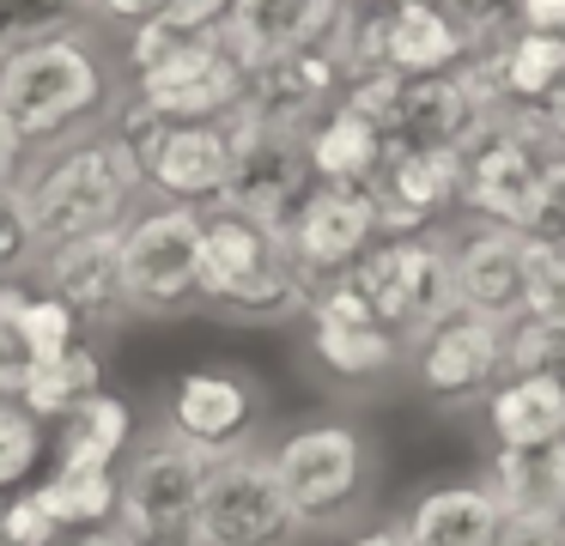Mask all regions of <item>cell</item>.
I'll return each instance as SVG.
<instances>
[{"label":"cell","instance_id":"6da1fadb","mask_svg":"<svg viewBox=\"0 0 565 546\" xmlns=\"http://www.w3.org/2000/svg\"><path fill=\"white\" fill-rule=\"evenodd\" d=\"M140 194L147 189H140L135 152H128L110 128L62 140L50 158L25 164V176H19V201H25L38 255L55 249V243H67V237L116 231L140 206Z\"/></svg>","mask_w":565,"mask_h":546},{"label":"cell","instance_id":"7a4b0ae2","mask_svg":"<svg viewBox=\"0 0 565 546\" xmlns=\"http://www.w3.org/2000/svg\"><path fill=\"white\" fill-rule=\"evenodd\" d=\"M310 291H317L310 274L292 261L274 225H256L225 206H201L195 303H213L232 322H286V315H305Z\"/></svg>","mask_w":565,"mask_h":546},{"label":"cell","instance_id":"3957f363","mask_svg":"<svg viewBox=\"0 0 565 546\" xmlns=\"http://www.w3.org/2000/svg\"><path fill=\"white\" fill-rule=\"evenodd\" d=\"M104 97H110V67H104V49L86 24L25 43L0 61V109L31 152L79 133L104 109Z\"/></svg>","mask_w":565,"mask_h":546},{"label":"cell","instance_id":"277c9868","mask_svg":"<svg viewBox=\"0 0 565 546\" xmlns=\"http://www.w3.org/2000/svg\"><path fill=\"white\" fill-rule=\"evenodd\" d=\"M207 449L159 431L135 437L116 461V540L122 546H201L195 504L207 480Z\"/></svg>","mask_w":565,"mask_h":546},{"label":"cell","instance_id":"5b68a950","mask_svg":"<svg viewBox=\"0 0 565 546\" xmlns=\"http://www.w3.org/2000/svg\"><path fill=\"white\" fill-rule=\"evenodd\" d=\"M268 468L280 480L286 504L298 510L305 534H334L359 516L371 492V437L347 419H317L292 425L280 443L268 449Z\"/></svg>","mask_w":565,"mask_h":546},{"label":"cell","instance_id":"8992f818","mask_svg":"<svg viewBox=\"0 0 565 546\" xmlns=\"http://www.w3.org/2000/svg\"><path fill=\"white\" fill-rule=\"evenodd\" d=\"M110 133L135 152L140 189H152L159 201H183V206H213L232 164V133H237V109L220 121H177V116H152L135 97L122 104V116L110 121Z\"/></svg>","mask_w":565,"mask_h":546},{"label":"cell","instance_id":"52a82bcc","mask_svg":"<svg viewBox=\"0 0 565 546\" xmlns=\"http://www.w3.org/2000/svg\"><path fill=\"white\" fill-rule=\"evenodd\" d=\"M128 315H183L201 274V206L147 201L116 225Z\"/></svg>","mask_w":565,"mask_h":546},{"label":"cell","instance_id":"ba28073f","mask_svg":"<svg viewBox=\"0 0 565 546\" xmlns=\"http://www.w3.org/2000/svg\"><path fill=\"white\" fill-rule=\"evenodd\" d=\"M353 286L365 291L371 315L390 328L402 346H414L426 328L456 315V286H450V249L444 231H419V237H377L359 267H347Z\"/></svg>","mask_w":565,"mask_h":546},{"label":"cell","instance_id":"9c48e42d","mask_svg":"<svg viewBox=\"0 0 565 546\" xmlns=\"http://www.w3.org/2000/svg\"><path fill=\"white\" fill-rule=\"evenodd\" d=\"M547 158H553V146L535 116H516V109L492 116L475 133V146L462 152V213L480 218V225H504L529 237Z\"/></svg>","mask_w":565,"mask_h":546},{"label":"cell","instance_id":"30bf717a","mask_svg":"<svg viewBox=\"0 0 565 546\" xmlns=\"http://www.w3.org/2000/svg\"><path fill=\"white\" fill-rule=\"evenodd\" d=\"M195 534H201V546H298L305 540V522L286 504L280 480L268 468V449L244 443L207 461Z\"/></svg>","mask_w":565,"mask_h":546},{"label":"cell","instance_id":"8fae6325","mask_svg":"<svg viewBox=\"0 0 565 546\" xmlns=\"http://www.w3.org/2000/svg\"><path fill=\"white\" fill-rule=\"evenodd\" d=\"M310 194V164H305V140L298 133H274L256 128V121L237 109V133H232V164H225V182L213 194V206L225 213H244L256 225L286 231L292 206Z\"/></svg>","mask_w":565,"mask_h":546},{"label":"cell","instance_id":"7c38bea8","mask_svg":"<svg viewBox=\"0 0 565 546\" xmlns=\"http://www.w3.org/2000/svg\"><path fill=\"white\" fill-rule=\"evenodd\" d=\"M444 249H450L456 310L480 315L492 328L523 322V310H529V237L523 231L468 218L462 231H444Z\"/></svg>","mask_w":565,"mask_h":546},{"label":"cell","instance_id":"4fadbf2b","mask_svg":"<svg viewBox=\"0 0 565 546\" xmlns=\"http://www.w3.org/2000/svg\"><path fill=\"white\" fill-rule=\"evenodd\" d=\"M244 79L237 55L225 49V36H195L177 55H164L159 67L135 73V104L152 116H177V121H220L244 104Z\"/></svg>","mask_w":565,"mask_h":546},{"label":"cell","instance_id":"5bb4252c","mask_svg":"<svg viewBox=\"0 0 565 546\" xmlns=\"http://www.w3.org/2000/svg\"><path fill=\"white\" fill-rule=\"evenodd\" d=\"M341 85H347V67H341V55H334V43L329 49H298V55H280V61L249 67L244 104L237 109H244L256 128L298 133V140H305V133L334 109Z\"/></svg>","mask_w":565,"mask_h":546},{"label":"cell","instance_id":"9a60e30c","mask_svg":"<svg viewBox=\"0 0 565 546\" xmlns=\"http://www.w3.org/2000/svg\"><path fill=\"white\" fill-rule=\"evenodd\" d=\"M38 291L67 303L79 334H110L128 322L122 303V261H116V231H92V237H67L31 261Z\"/></svg>","mask_w":565,"mask_h":546},{"label":"cell","instance_id":"2e32d148","mask_svg":"<svg viewBox=\"0 0 565 546\" xmlns=\"http://www.w3.org/2000/svg\"><path fill=\"white\" fill-rule=\"evenodd\" d=\"M407 358H414V383L438 407H462V400L492 395V383L504 376V328L456 310L438 328H426L407 346Z\"/></svg>","mask_w":565,"mask_h":546},{"label":"cell","instance_id":"e0dca14e","mask_svg":"<svg viewBox=\"0 0 565 546\" xmlns=\"http://www.w3.org/2000/svg\"><path fill=\"white\" fill-rule=\"evenodd\" d=\"M365 201L377 213V237L438 231V218L450 206H462V158L456 152H390L383 146V164L365 182Z\"/></svg>","mask_w":565,"mask_h":546},{"label":"cell","instance_id":"ac0fdd59","mask_svg":"<svg viewBox=\"0 0 565 546\" xmlns=\"http://www.w3.org/2000/svg\"><path fill=\"white\" fill-rule=\"evenodd\" d=\"M286 249L292 261L310 274V286L359 267V255L377 243V213H371L365 189H329V182H310V194L292 206L286 218Z\"/></svg>","mask_w":565,"mask_h":546},{"label":"cell","instance_id":"d6986e66","mask_svg":"<svg viewBox=\"0 0 565 546\" xmlns=\"http://www.w3.org/2000/svg\"><path fill=\"white\" fill-rule=\"evenodd\" d=\"M262 395L244 371H225V364H195L171 383V400H164V431L183 437V443L207 449V456H225V449H244L249 431H256Z\"/></svg>","mask_w":565,"mask_h":546},{"label":"cell","instance_id":"ffe728a7","mask_svg":"<svg viewBox=\"0 0 565 546\" xmlns=\"http://www.w3.org/2000/svg\"><path fill=\"white\" fill-rule=\"evenodd\" d=\"M347 7L341 0H225V49L237 67H262V61L298 55V49H329L341 31Z\"/></svg>","mask_w":565,"mask_h":546},{"label":"cell","instance_id":"44dd1931","mask_svg":"<svg viewBox=\"0 0 565 546\" xmlns=\"http://www.w3.org/2000/svg\"><path fill=\"white\" fill-rule=\"evenodd\" d=\"M487 121H492L487 104L468 92L462 73L407 79L402 97H395L390 128H383V146H390V152H456V158H462Z\"/></svg>","mask_w":565,"mask_h":546},{"label":"cell","instance_id":"7402d4cb","mask_svg":"<svg viewBox=\"0 0 565 546\" xmlns=\"http://www.w3.org/2000/svg\"><path fill=\"white\" fill-rule=\"evenodd\" d=\"M480 485L516 522H565V437L492 449Z\"/></svg>","mask_w":565,"mask_h":546},{"label":"cell","instance_id":"603a6c76","mask_svg":"<svg viewBox=\"0 0 565 546\" xmlns=\"http://www.w3.org/2000/svg\"><path fill=\"white\" fill-rule=\"evenodd\" d=\"M504 528V510L492 504V492L480 480H450L431 485L407 504V516L395 522L402 546H492Z\"/></svg>","mask_w":565,"mask_h":546},{"label":"cell","instance_id":"cb8c5ba5","mask_svg":"<svg viewBox=\"0 0 565 546\" xmlns=\"http://www.w3.org/2000/svg\"><path fill=\"white\" fill-rule=\"evenodd\" d=\"M62 443H55V468H98V473H116V461L128 456L135 443V407L122 395H86L79 407H67L62 419Z\"/></svg>","mask_w":565,"mask_h":546},{"label":"cell","instance_id":"d4e9b609","mask_svg":"<svg viewBox=\"0 0 565 546\" xmlns=\"http://www.w3.org/2000/svg\"><path fill=\"white\" fill-rule=\"evenodd\" d=\"M305 164L310 182H329V189H365L383 164V128H371L365 116L334 104L317 128L305 133Z\"/></svg>","mask_w":565,"mask_h":546},{"label":"cell","instance_id":"484cf974","mask_svg":"<svg viewBox=\"0 0 565 546\" xmlns=\"http://www.w3.org/2000/svg\"><path fill=\"white\" fill-rule=\"evenodd\" d=\"M492 55V79H499V97H504V116H535L553 92L565 85V36H547V31H511Z\"/></svg>","mask_w":565,"mask_h":546},{"label":"cell","instance_id":"4316f807","mask_svg":"<svg viewBox=\"0 0 565 546\" xmlns=\"http://www.w3.org/2000/svg\"><path fill=\"white\" fill-rule=\"evenodd\" d=\"M487 431L499 449L565 437V395L547 376H499L487 395Z\"/></svg>","mask_w":565,"mask_h":546},{"label":"cell","instance_id":"83f0119b","mask_svg":"<svg viewBox=\"0 0 565 546\" xmlns=\"http://www.w3.org/2000/svg\"><path fill=\"white\" fill-rule=\"evenodd\" d=\"M310 358L334 376V383H377L407 358V346L377 322H310Z\"/></svg>","mask_w":565,"mask_h":546},{"label":"cell","instance_id":"f1b7e54d","mask_svg":"<svg viewBox=\"0 0 565 546\" xmlns=\"http://www.w3.org/2000/svg\"><path fill=\"white\" fill-rule=\"evenodd\" d=\"M86 395H104V358H98V346H67V352H55V358H38L25 371V383H19V407L31 413V419H62L67 407H79Z\"/></svg>","mask_w":565,"mask_h":546},{"label":"cell","instance_id":"f546056e","mask_svg":"<svg viewBox=\"0 0 565 546\" xmlns=\"http://www.w3.org/2000/svg\"><path fill=\"white\" fill-rule=\"evenodd\" d=\"M0 328L31 352V358H55V352L79 346V322L67 315V303L43 298L31 286H13V279H0Z\"/></svg>","mask_w":565,"mask_h":546},{"label":"cell","instance_id":"4dcf8cb0","mask_svg":"<svg viewBox=\"0 0 565 546\" xmlns=\"http://www.w3.org/2000/svg\"><path fill=\"white\" fill-rule=\"evenodd\" d=\"M38 497L62 534H86L116 522V473H98V468H55L38 485Z\"/></svg>","mask_w":565,"mask_h":546},{"label":"cell","instance_id":"1f68e13d","mask_svg":"<svg viewBox=\"0 0 565 546\" xmlns=\"http://www.w3.org/2000/svg\"><path fill=\"white\" fill-rule=\"evenodd\" d=\"M504 376H547L565 395V334L541 322H511L504 328Z\"/></svg>","mask_w":565,"mask_h":546},{"label":"cell","instance_id":"d6a6232c","mask_svg":"<svg viewBox=\"0 0 565 546\" xmlns=\"http://www.w3.org/2000/svg\"><path fill=\"white\" fill-rule=\"evenodd\" d=\"M529 322L565 334V237H529Z\"/></svg>","mask_w":565,"mask_h":546},{"label":"cell","instance_id":"836d02e7","mask_svg":"<svg viewBox=\"0 0 565 546\" xmlns=\"http://www.w3.org/2000/svg\"><path fill=\"white\" fill-rule=\"evenodd\" d=\"M79 24L74 0H0V61L25 43H43V36H62Z\"/></svg>","mask_w":565,"mask_h":546},{"label":"cell","instance_id":"e575fe53","mask_svg":"<svg viewBox=\"0 0 565 546\" xmlns=\"http://www.w3.org/2000/svg\"><path fill=\"white\" fill-rule=\"evenodd\" d=\"M43 425L31 419L19 400H0V497L19 492V485L31 480V468L43 461Z\"/></svg>","mask_w":565,"mask_h":546},{"label":"cell","instance_id":"d590c367","mask_svg":"<svg viewBox=\"0 0 565 546\" xmlns=\"http://www.w3.org/2000/svg\"><path fill=\"white\" fill-rule=\"evenodd\" d=\"M450 12V24L468 36V49H499L504 36L516 31V12L523 0H438Z\"/></svg>","mask_w":565,"mask_h":546},{"label":"cell","instance_id":"8d00e7d4","mask_svg":"<svg viewBox=\"0 0 565 546\" xmlns=\"http://www.w3.org/2000/svg\"><path fill=\"white\" fill-rule=\"evenodd\" d=\"M38 261V237H31V218H25V201H19V182L0 189V279L13 274H31Z\"/></svg>","mask_w":565,"mask_h":546},{"label":"cell","instance_id":"74e56055","mask_svg":"<svg viewBox=\"0 0 565 546\" xmlns=\"http://www.w3.org/2000/svg\"><path fill=\"white\" fill-rule=\"evenodd\" d=\"M0 522H7V540L13 546H55L62 540V528H55V516L43 510L38 485H19V492L0 497Z\"/></svg>","mask_w":565,"mask_h":546},{"label":"cell","instance_id":"f35d334b","mask_svg":"<svg viewBox=\"0 0 565 546\" xmlns=\"http://www.w3.org/2000/svg\"><path fill=\"white\" fill-rule=\"evenodd\" d=\"M529 237H565V152H553L547 170H541V201Z\"/></svg>","mask_w":565,"mask_h":546},{"label":"cell","instance_id":"ab89813d","mask_svg":"<svg viewBox=\"0 0 565 546\" xmlns=\"http://www.w3.org/2000/svg\"><path fill=\"white\" fill-rule=\"evenodd\" d=\"M492 546H565V522H516V516H504V528H499Z\"/></svg>","mask_w":565,"mask_h":546},{"label":"cell","instance_id":"60d3db41","mask_svg":"<svg viewBox=\"0 0 565 546\" xmlns=\"http://www.w3.org/2000/svg\"><path fill=\"white\" fill-rule=\"evenodd\" d=\"M25 164H31V146L19 140V128L7 121V109H0V189L25 176Z\"/></svg>","mask_w":565,"mask_h":546},{"label":"cell","instance_id":"b9f144b4","mask_svg":"<svg viewBox=\"0 0 565 546\" xmlns=\"http://www.w3.org/2000/svg\"><path fill=\"white\" fill-rule=\"evenodd\" d=\"M516 31L565 36V0H523V12H516Z\"/></svg>","mask_w":565,"mask_h":546},{"label":"cell","instance_id":"7bdbcfd3","mask_svg":"<svg viewBox=\"0 0 565 546\" xmlns=\"http://www.w3.org/2000/svg\"><path fill=\"white\" fill-rule=\"evenodd\" d=\"M535 121H541V133H547L553 152H565V85H559V92H553L547 104L535 109Z\"/></svg>","mask_w":565,"mask_h":546},{"label":"cell","instance_id":"ee69618b","mask_svg":"<svg viewBox=\"0 0 565 546\" xmlns=\"http://www.w3.org/2000/svg\"><path fill=\"white\" fill-rule=\"evenodd\" d=\"M92 7H98L104 19H122V24H140V19H152V12L164 7V0H92Z\"/></svg>","mask_w":565,"mask_h":546},{"label":"cell","instance_id":"f6af8a7d","mask_svg":"<svg viewBox=\"0 0 565 546\" xmlns=\"http://www.w3.org/2000/svg\"><path fill=\"white\" fill-rule=\"evenodd\" d=\"M55 546H122V540H116V528H86V534H62Z\"/></svg>","mask_w":565,"mask_h":546},{"label":"cell","instance_id":"bcb514c9","mask_svg":"<svg viewBox=\"0 0 565 546\" xmlns=\"http://www.w3.org/2000/svg\"><path fill=\"white\" fill-rule=\"evenodd\" d=\"M341 546H402V534H395V528H371V534H353V540H341Z\"/></svg>","mask_w":565,"mask_h":546},{"label":"cell","instance_id":"7dc6e473","mask_svg":"<svg viewBox=\"0 0 565 546\" xmlns=\"http://www.w3.org/2000/svg\"><path fill=\"white\" fill-rule=\"evenodd\" d=\"M347 12H371V7H390V0H341Z\"/></svg>","mask_w":565,"mask_h":546},{"label":"cell","instance_id":"c3c4849f","mask_svg":"<svg viewBox=\"0 0 565 546\" xmlns=\"http://www.w3.org/2000/svg\"><path fill=\"white\" fill-rule=\"evenodd\" d=\"M74 7H79V12H86V7H92V0H74Z\"/></svg>","mask_w":565,"mask_h":546},{"label":"cell","instance_id":"681fc988","mask_svg":"<svg viewBox=\"0 0 565 546\" xmlns=\"http://www.w3.org/2000/svg\"><path fill=\"white\" fill-rule=\"evenodd\" d=\"M220 7H225V0H220Z\"/></svg>","mask_w":565,"mask_h":546}]
</instances>
